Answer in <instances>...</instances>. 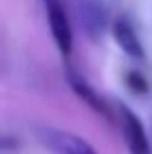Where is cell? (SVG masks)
Wrapping results in <instances>:
<instances>
[{"label": "cell", "instance_id": "6da1fadb", "mask_svg": "<svg viewBox=\"0 0 152 154\" xmlns=\"http://www.w3.org/2000/svg\"><path fill=\"white\" fill-rule=\"evenodd\" d=\"M43 5H45V16H47L51 38L58 47L60 56L70 58L72 49H74V31H72V23L65 5H63V0H43Z\"/></svg>", "mask_w": 152, "mask_h": 154}, {"label": "cell", "instance_id": "7a4b0ae2", "mask_svg": "<svg viewBox=\"0 0 152 154\" xmlns=\"http://www.w3.org/2000/svg\"><path fill=\"white\" fill-rule=\"evenodd\" d=\"M36 134L38 141L54 154H96L90 143L74 132L58 130V127H40Z\"/></svg>", "mask_w": 152, "mask_h": 154}, {"label": "cell", "instance_id": "3957f363", "mask_svg": "<svg viewBox=\"0 0 152 154\" xmlns=\"http://www.w3.org/2000/svg\"><path fill=\"white\" fill-rule=\"evenodd\" d=\"M119 121H121V130L125 136V145L130 154H152L150 139L145 134V127L141 119L125 105H119Z\"/></svg>", "mask_w": 152, "mask_h": 154}, {"label": "cell", "instance_id": "277c9868", "mask_svg": "<svg viewBox=\"0 0 152 154\" xmlns=\"http://www.w3.org/2000/svg\"><path fill=\"white\" fill-rule=\"evenodd\" d=\"M67 83H70L72 92H74L76 96L87 105V107H92L96 114H101V116H105V119L112 121V109H110V105L105 103V98H103L101 94H98L96 89H94L92 85L74 69V67H70V69H67Z\"/></svg>", "mask_w": 152, "mask_h": 154}, {"label": "cell", "instance_id": "5b68a950", "mask_svg": "<svg viewBox=\"0 0 152 154\" xmlns=\"http://www.w3.org/2000/svg\"><path fill=\"white\" fill-rule=\"evenodd\" d=\"M78 18L90 38H98L107 27V11L101 0H76Z\"/></svg>", "mask_w": 152, "mask_h": 154}, {"label": "cell", "instance_id": "8992f818", "mask_svg": "<svg viewBox=\"0 0 152 154\" xmlns=\"http://www.w3.org/2000/svg\"><path fill=\"white\" fill-rule=\"evenodd\" d=\"M112 36L116 40V45L128 54L130 58H143V45L139 40V34L134 29V25L130 23V18L119 16L112 23Z\"/></svg>", "mask_w": 152, "mask_h": 154}, {"label": "cell", "instance_id": "52a82bcc", "mask_svg": "<svg viewBox=\"0 0 152 154\" xmlns=\"http://www.w3.org/2000/svg\"><path fill=\"white\" fill-rule=\"evenodd\" d=\"M125 85L130 87V92L139 94V96H143V94H148V92H150V83H148V78H145L141 72H137V69L125 72Z\"/></svg>", "mask_w": 152, "mask_h": 154}]
</instances>
